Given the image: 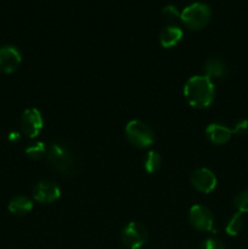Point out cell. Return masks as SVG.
Masks as SVG:
<instances>
[{
    "instance_id": "obj_1",
    "label": "cell",
    "mask_w": 248,
    "mask_h": 249,
    "mask_svg": "<svg viewBox=\"0 0 248 249\" xmlns=\"http://www.w3.org/2000/svg\"><path fill=\"white\" fill-rule=\"evenodd\" d=\"M184 96L190 106L195 108H207L215 96L213 80L206 75H195L190 78L184 87Z\"/></svg>"
},
{
    "instance_id": "obj_2",
    "label": "cell",
    "mask_w": 248,
    "mask_h": 249,
    "mask_svg": "<svg viewBox=\"0 0 248 249\" xmlns=\"http://www.w3.org/2000/svg\"><path fill=\"white\" fill-rule=\"evenodd\" d=\"M46 158L53 169L61 174L70 175L75 170V157L71 148L66 143L55 141L48 146Z\"/></svg>"
},
{
    "instance_id": "obj_3",
    "label": "cell",
    "mask_w": 248,
    "mask_h": 249,
    "mask_svg": "<svg viewBox=\"0 0 248 249\" xmlns=\"http://www.w3.org/2000/svg\"><path fill=\"white\" fill-rule=\"evenodd\" d=\"M180 19L184 26L191 31H199L208 26L212 19V9L202 1L192 2L180 12Z\"/></svg>"
},
{
    "instance_id": "obj_4",
    "label": "cell",
    "mask_w": 248,
    "mask_h": 249,
    "mask_svg": "<svg viewBox=\"0 0 248 249\" xmlns=\"http://www.w3.org/2000/svg\"><path fill=\"white\" fill-rule=\"evenodd\" d=\"M125 136L129 142L138 148H147L155 142L153 130L141 121H130L125 126Z\"/></svg>"
},
{
    "instance_id": "obj_5",
    "label": "cell",
    "mask_w": 248,
    "mask_h": 249,
    "mask_svg": "<svg viewBox=\"0 0 248 249\" xmlns=\"http://www.w3.org/2000/svg\"><path fill=\"white\" fill-rule=\"evenodd\" d=\"M148 240L147 229L138 221H130L122 231V242L129 249H139Z\"/></svg>"
},
{
    "instance_id": "obj_6",
    "label": "cell",
    "mask_w": 248,
    "mask_h": 249,
    "mask_svg": "<svg viewBox=\"0 0 248 249\" xmlns=\"http://www.w3.org/2000/svg\"><path fill=\"white\" fill-rule=\"evenodd\" d=\"M189 221L194 229L202 232H214V216L212 212L207 207L196 206L191 207L189 212Z\"/></svg>"
},
{
    "instance_id": "obj_7",
    "label": "cell",
    "mask_w": 248,
    "mask_h": 249,
    "mask_svg": "<svg viewBox=\"0 0 248 249\" xmlns=\"http://www.w3.org/2000/svg\"><path fill=\"white\" fill-rule=\"evenodd\" d=\"M190 181H191L194 189L202 194H211L218 184V180H216L214 173L207 168H198V169L194 170L191 178H190Z\"/></svg>"
},
{
    "instance_id": "obj_8",
    "label": "cell",
    "mask_w": 248,
    "mask_h": 249,
    "mask_svg": "<svg viewBox=\"0 0 248 249\" xmlns=\"http://www.w3.org/2000/svg\"><path fill=\"white\" fill-rule=\"evenodd\" d=\"M43 116L36 108H28L21 116L22 133L28 138L34 139L40 134L43 129Z\"/></svg>"
},
{
    "instance_id": "obj_9",
    "label": "cell",
    "mask_w": 248,
    "mask_h": 249,
    "mask_svg": "<svg viewBox=\"0 0 248 249\" xmlns=\"http://www.w3.org/2000/svg\"><path fill=\"white\" fill-rule=\"evenodd\" d=\"M61 196V190L56 182L50 180H44L38 182L33 189V198L43 204L53 203L57 201Z\"/></svg>"
},
{
    "instance_id": "obj_10",
    "label": "cell",
    "mask_w": 248,
    "mask_h": 249,
    "mask_svg": "<svg viewBox=\"0 0 248 249\" xmlns=\"http://www.w3.org/2000/svg\"><path fill=\"white\" fill-rule=\"evenodd\" d=\"M22 62L21 51L14 45H5L0 48V72H15Z\"/></svg>"
},
{
    "instance_id": "obj_11",
    "label": "cell",
    "mask_w": 248,
    "mask_h": 249,
    "mask_svg": "<svg viewBox=\"0 0 248 249\" xmlns=\"http://www.w3.org/2000/svg\"><path fill=\"white\" fill-rule=\"evenodd\" d=\"M206 135L208 140L214 145H225L232 136V130L226 125L219 123L209 124L206 129Z\"/></svg>"
},
{
    "instance_id": "obj_12",
    "label": "cell",
    "mask_w": 248,
    "mask_h": 249,
    "mask_svg": "<svg viewBox=\"0 0 248 249\" xmlns=\"http://www.w3.org/2000/svg\"><path fill=\"white\" fill-rule=\"evenodd\" d=\"M184 36V32L177 24H168L167 27L160 31L159 44L165 49H170L177 46L181 41Z\"/></svg>"
},
{
    "instance_id": "obj_13",
    "label": "cell",
    "mask_w": 248,
    "mask_h": 249,
    "mask_svg": "<svg viewBox=\"0 0 248 249\" xmlns=\"http://www.w3.org/2000/svg\"><path fill=\"white\" fill-rule=\"evenodd\" d=\"M204 75L209 79H221L228 74V67L219 58H211L204 63Z\"/></svg>"
},
{
    "instance_id": "obj_14",
    "label": "cell",
    "mask_w": 248,
    "mask_h": 249,
    "mask_svg": "<svg viewBox=\"0 0 248 249\" xmlns=\"http://www.w3.org/2000/svg\"><path fill=\"white\" fill-rule=\"evenodd\" d=\"M32 209H33V202H32V199L26 196H22V195L14 197L9 203V211L14 215H26Z\"/></svg>"
},
{
    "instance_id": "obj_15",
    "label": "cell",
    "mask_w": 248,
    "mask_h": 249,
    "mask_svg": "<svg viewBox=\"0 0 248 249\" xmlns=\"http://www.w3.org/2000/svg\"><path fill=\"white\" fill-rule=\"evenodd\" d=\"M243 226H245V218H243V213H237L233 214L230 218V220L226 224L225 231L229 236H237L238 233L242 231Z\"/></svg>"
},
{
    "instance_id": "obj_16",
    "label": "cell",
    "mask_w": 248,
    "mask_h": 249,
    "mask_svg": "<svg viewBox=\"0 0 248 249\" xmlns=\"http://www.w3.org/2000/svg\"><path fill=\"white\" fill-rule=\"evenodd\" d=\"M46 150H48V146H45V143L41 142V141H36V142H33L29 146H27L24 152H26L27 157L35 160H40L44 156H46Z\"/></svg>"
},
{
    "instance_id": "obj_17",
    "label": "cell",
    "mask_w": 248,
    "mask_h": 249,
    "mask_svg": "<svg viewBox=\"0 0 248 249\" xmlns=\"http://www.w3.org/2000/svg\"><path fill=\"white\" fill-rule=\"evenodd\" d=\"M162 158L157 151H150L143 160V167L147 173H156L160 168Z\"/></svg>"
},
{
    "instance_id": "obj_18",
    "label": "cell",
    "mask_w": 248,
    "mask_h": 249,
    "mask_svg": "<svg viewBox=\"0 0 248 249\" xmlns=\"http://www.w3.org/2000/svg\"><path fill=\"white\" fill-rule=\"evenodd\" d=\"M233 206L240 213H248V189L241 191L237 196L235 197Z\"/></svg>"
},
{
    "instance_id": "obj_19",
    "label": "cell",
    "mask_w": 248,
    "mask_h": 249,
    "mask_svg": "<svg viewBox=\"0 0 248 249\" xmlns=\"http://www.w3.org/2000/svg\"><path fill=\"white\" fill-rule=\"evenodd\" d=\"M162 15L168 22H175L177 18H180V12L174 5H167L163 7Z\"/></svg>"
},
{
    "instance_id": "obj_20",
    "label": "cell",
    "mask_w": 248,
    "mask_h": 249,
    "mask_svg": "<svg viewBox=\"0 0 248 249\" xmlns=\"http://www.w3.org/2000/svg\"><path fill=\"white\" fill-rule=\"evenodd\" d=\"M198 249H225V246L220 240L215 237L206 238L203 242L199 245Z\"/></svg>"
},
{
    "instance_id": "obj_21",
    "label": "cell",
    "mask_w": 248,
    "mask_h": 249,
    "mask_svg": "<svg viewBox=\"0 0 248 249\" xmlns=\"http://www.w3.org/2000/svg\"><path fill=\"white\" fill-rule=\"evenodd\" d=\"M247 133H248L247 119H241V121H238L232 129V134H236V135H246Z\"/></svg>"
},
{
    "instance_id": "obj_22",
    "label": "cell",
    "mask_w": 248,
    "mask_h": 249,
    "mask_svg": "<svg viewBox=\"0 0 248 249\" xmlns=\"http://www.w3.org/2000/svg\"><path fill=\"white\" fill-rule=\"evenodd\" d=\"M9 140L12 141V142H17V141L21 140V135L18 133H16V131H14V133H11L9 135Z\"/></svg>"
}]
</instances>
